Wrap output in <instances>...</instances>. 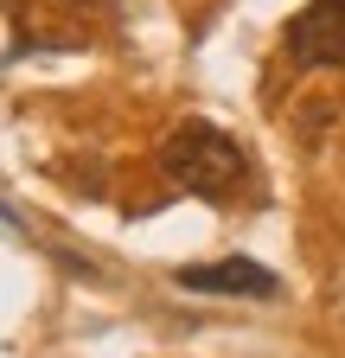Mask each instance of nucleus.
<instances>
[{"label": "nucleus", "instance_id": "obj_1", "mask_svg": "<svg viewBox=\"0 0 345 358\" xmlns=\"http://www.w3.org/2000/svg\"><path fill=\"white\" fill-rule=\"evenodd\" d=\"M160 173L205 205H230L249 186V160L218 122H179L160 141Z\"/></svg>", "mask_w": 345, "mask_h": 358}, {"label": "nucleus", "instance_id": "obj_2", "mask_svg": "<svg viewBox=\"0 0 345 358\" xmlns=\"http://www.w3.org/2000/svg\"><path fill=\"white\" fill-rule=\"evenodd\" d=\"M288 58L300 71H345V0H307L288 20Z\"/></svg>", "mask_w": 345, "mask_h": 358}, {"label": "nucleus", "instance_id": "obj_3", "mask_svg": "<svg viewBox=\"0 0 345 358\" xmlns=\"http://www.w3.org/2000/svg\"><path fill=\"white\" fill-rule=\"evenodd\" d=\"M179 282L186 294H224V301H275L281 294V275L263 262H249V256H224V262H192L179 268Z\"/></svg>", "mask_w": 345, "mask_h": 358}, {"label": "nucleus", "instance_id": "obj_4", "mask_svg": "<svg viewBox=\"0 0 345 358\" xmlns=\"http://www.w3.org/2000/svg\"><path fill=\"white\" fill-rule=\"evenodd\" d=\"M71 7H90V13H109L115 0H71Z\"/></svg>", "mask_w": 345, "mask_h": 358}]
</instances>
